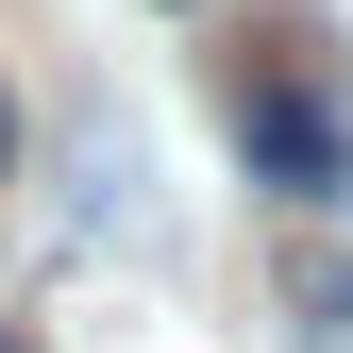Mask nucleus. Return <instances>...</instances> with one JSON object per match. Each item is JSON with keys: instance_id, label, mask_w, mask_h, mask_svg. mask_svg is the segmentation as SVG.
Listing matches in <instances>:
<instances>
[{"instance_id": "obj_3", "label": "nucleus", "mask_w": 353, "mask_h": 353, "mask_svg": "<svg viewBox=\"0 0 353 353\" xmlns=\"http://www.w3.org/2000/svg\"><path fill=\"white\" fill-rule=\"evenodd\" d=\"M286 320L303 353H353V252H286Z\"/></svg>"}, {"instance_id": "obj_5", "label": "nucleus", "mask_w": 353, "mask_h": 353, "mask_svg": "<svg viewBox=\"0 0 353 353\" xmlns=\"http://www.w3.org/2000/svg\"><path fill=\"white\" fill-rule=\"evenodd\" d=\"M0 353H34V336H17V320H0Z\"/></svg>"}, {"instance_id": "obj_4", "label": "nucleus", "mask_w": 353, "mask_h": 353, "mask_svg": "<svg viewBox=\"0 0 353 353\" xmlns=\"http://www.w3.org/2000/svg\"><path fill=\"white\" fill-rule=\"evenodd\" d=\"M0 168H17V101H0Z\"/></svg>"}, {"instance_id": "obj_1", "label": "nucleus", "mask_w": 353, "mask_h": 353, "mask_svg": "<svg viewBox=\"0 0 353 353\" xmlns=\"http://www.w3.org/2000/svg\"><path fill=\"white\" fill-rule=\"evenodd\" d=\"M236 152H252L270 202L353 219V84H336V68H252V84H236Z\"/></svg>"}, {"instance_id": "obj_2", "label": "nucleus", "mask_w": 353, "mask_h": 353, "mask_svg": "<svg viewBox=\"0 0 353 353\" xmlns=\"http://www.w3.org/2000/svg\"><path fill=\"white\" fill-rule=\"evenodd\" d=\"M51 168H68V236H101V252H168V202H152L135 118H68V135H51Z\"/></svg>"}]
</instances>
